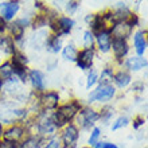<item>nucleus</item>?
<instances>
[{
    "instance_id": "f257e3e1",
    "label": "nucleus",
    "mask_w": 148,
    "mask_h": 148,
    "mask_svg": "<svg viewBox=\"0 0 148 148\" xmlns=\"http://www.w3.org/2000/svg\"><path fill=\"white\" fill-rule=\"evenodd\" d=\"M82 109V104L78 100H71V101L59 105L57 109L54 110V113L51 114V120L55 124L57 128H63L65 125L70 124L71 121L75 119V116L78 114V112Z\"/></svg>"
},
{
    "instance_id": "f03ea898",
    "label": "nucleus",
    "mask_w": 148,
    "mask_h": 148,
    "mask_svg": "<svg viewBox=\"0 0 148 148\" xmlns=\"http://www.w3.org/2000/svg\"><path fill=\"white\" fill-rule=\"evenodd\" d=\"M47 26L50 27V30L53 31V34L57 36H63V35H69L71 32V30L75 26L74 19H71L70 16H61V15H55L53 18H49V23Z\"/></svg>"
},
{
    "instance_id": "7ed1b4c3",
    "label": "nucleus",
    "mask_w": 148,
    "mask_h": 148,
    "mask_svg": "<svg viewBox=\"0 0 148 148\" xmlns=\"http://www.w3.org/2000/svg\"><path fill=\"white\" fill-rule=\"evenodd\" d=\"M77 119V127H79L81 129H90L93 128L96 121L100 120V114L97 110H94L90 106H82V109L78 112V114L75 116Z\"/></svg>"
},
{
    "instance_id": "20e7f679",
    "label": "nucleus",
    "mask_w": 148,
    "mask_h": 148,
    "mask_svg": "<svg viewBox=\"0 0 148 148\" xmlns=\"http://www.w3.org/2000/svg\"><path fill=\"white\" fill-rule=\"evenodd\" d=\"M78 139H79V128L77 125L70 123L63 127L61 137H59L62 148H77Z\"/></svg>"
},
{
    "instance_id": "39448f33",
    "label": "nucleus",
    "mask_w": 148,
    "mask_h": 148,
    "mask_svg": "<svg viewBox=\"0 0 148 148\" xmlns=\"http://www.w3.org/2000/svg\"><path fill=\"white\" fill-rule=\"evenodd\" d=\"M34 127L36 129V136L43 137V139H47V137L50 139V137L55 136V133L58 131V128L51 120V116H46V114L39 117L36 123H34Z\"/></svg>"
},
{
    "instance_id": "423d86ee",
    "label": "nucleus",
    "mask_w": 148,
    "mask_h": 148,
    "mask_svg": "<svg viewBox=\"0 0 148 148\" xmlns=\"http://www.w3.org/2000/svg\"><path fill=\"white\" fill-rule=\"evenodd\" d=\"M117 90L113 85H98L96 89L89 94L88 101L92 102H108L112 98H114Z\"/></svg>"
},
{
    "instance_id": "0eeeda50",
    "label": "nucleus",
    "mask_w": 148,
    "mask_h": 148,
    "mask_svg": "<svg viewBox=\"0 0 148 148\" xmlns=\"http://www.w3.org/2000/svg\"><path fill=\"white\" fill-rule=\"evenodd\" d=\"M61 96L55 90H49L39 94V104L42 110H55L59 106Z\"/></svg>"
},
{
    "instance_id": "6e6552de",
    "label": "nucleus",
    "mask_w": 148,
    "mask_h": 148,
    "mask_svg": "<svg viewBox=\"0 0 148 148\" xmlns=\"http://www.w3.org/2000/svg\"><path fill=\"white\" fill-rule=\"evenodd\" d=\"M26 132H27V128L23 124H12L4 129L3 140L10 141V143H20V140L26 136Z\"/></svg>"
},
{
    "instance_id": "1a4fd4ad",
    "label": "nucleus",
    "mask_w": 148,
    "mask_h": 148,
    "mask_svg": "<svg viewBox=\"0 0 148 148\" xmlns=\"http://www.w3.org/2000/svg\"><path fill=\"white\" fill-rule=\"evenodd\" d=\"M94 58H96V50H94V47L82 49L81 51H78L75 63H77V66L81 70H89L93 66Z\"/></svg>"
},
{
    "instance_id": "9d476101",
    "label": "nucleus",
    "mask_w": 148,
    "mask_h": 148,
    "mask_svg": "<svg viewBox=\"0 0 148 148\" xmlns=\"http://www.w3.org/2000/svg\"><path fill=\"white\" fill-rule=\"evenodd\" d=\"M133 28L135 27L129 22H123V23L113 24L109 28V32L112 39H124V40H127L129 36H132Z\"/></svg>"
},
{
    "instance_id": "9b49d317",
    "label": "nucleus",
    "mask_w": 148,
    "mask_h": 148,
    "mask_svg": "<svg viewBox=\"0 0 148 148\" xmlns=\"http://www.w3.org/2000/svg\"><path fill=\"white\" fill-rule=\"evenodd\" d=\"M20 10V1H3L0 3V18H3L7 23L18 15Z\"/></svg>"
},
{
    "instance_id": "f8f14e48",
    "label": "nucleus",
    "mask_w": 148,
    "mask_h": 148,
    "mask_svg": "<svg viewBox=\"0 0 148 148\" xmlns=\"http://www.w3.org/2000/svg\"><path fill=\"white\" fill-rule=\"evenodd\" d=\"M110 50L113 51V55L117 59V62L121 63L123 62V58L127 57L129 53V45L124 39H112Z\"/></svg>"
},
{
    "instance_id": "ddd939ff",
    "label": "nucleus",
    "mask_w": 148,
    "mask_h": 148,
    "mask_svg": "<svg viewBox=\"0 0 148 148\" xmlns=\"http://www.w3.org/2000/svg\"><path fill=\"white\" fill-rule=\"evenodd\" d=\"M94 43L97 45V49L100 53L106 54L110 51V45H112V36H110L109 30L100 31L94 35Z\"/></svg>"
},
{
    "instance_id": "4468645a",
    "label": "nucleus",
    "mask_w": 148,
    "mask_h": 148,
    "mask_svg": "<svg viewBox=\"0 0 148 148\" xmlns=\"http://www.w3.org/2000/svg\"><path fill=\"white\" fill-rule=\"evenodd\" d=\"M28 79L31 82L32 88L35 89L38 93L46 92V81H45V74L38 69H32L28 71Z\"/></svg>"
},
{
    "instance_id": "2eb2a0df",
    "label": "nucleus",
    "mask_w": 148,
    "mask_h": 148,
    "mask_svg": "<svg viewBox=\"0 0 148 148\" xmlns=\"http://www.w3.org/2000/svg\"><path fill=\"white\" fill-rule=\"evenodd\" d=\"M147 31L145 30H137L133 34V47L137 57H143L147 51Z\"/></svg>"
},
{
    "instance_id": "dca6fc26",
    "label": "nucleus",
    "mask_w": 148,
    "mask_h": 148,
    "mask_svg": "<svg viewBox=\"0 0 148 148\" xmlns=\"http://www.w3.org/2000/svg\"><path fill=\"white\" fill-rule=\"evenodd\" d=\"M124 65L128 70L139 71V70H141V69H145V67H147V59L143 58V57L135 55V57H129V58L125 59Z\"/></svg>"
},
{
    "instance_id": "f3484780",
    "label": "nucleus",
    "mask_w": 148,
    "mask_h": 148,
    "mask_svg": "<svg viewBox=\"0 0 148 148\" xmlns=\"http://www.w3.org/2000/svg\"><path fill=\"white\" fill-rule=\"evenodd\" d=\"M113 82H114V88H119V89H125L127 86L132 82V77L128 71L125 70H119L114 75H113Z\"/></svg>"
},
{
    "instance_id": "a211bd4d",
    "label": "nucleus",
    "mask_w": 148,
    "mask_h": 148,
    "mask_svg": "<svg viewBox=\"0 0 148 148\" xmlns=\"http://www.w3.org/2000/svg\"><path fill=\"white\" fill-rule=\"evenodd\" d=\"M0 50L5 55H12L18 49H16L15 40L10 35H1L0 36Z\"/></svg>"
},
{
    "instance_id": "6ab92c4d",
    "label": "nucleus",
    "mask_w": 148,
    "mask_h": 148,
    "mask_svg": "<svg viewBox=\"0 0 148 148\" xmlns=\"http://www.w3.org/2000/svg\"><path fill=\"white\" fill-rule=\"evenodd\" d=\"M45 46H46V50L53 53V54H58L59 51L62 50V38L51 34V35L47 36L46 42H45Z\"/></svg>"
},
{
    "instance_id": "aec40b11",
    "label": "nucleus",
    "mask_w": 148,
    "mask_h": 148,
    "mask_svg": "<svg viewBox=\"0 0 148 148\" xmlns=\"http://www.w3.org/2000/svg\"><path fill=\"white\" fill-rule=\"evenodd\" d=\"M7 30H8V32H10V36L15 40V43L22 42V40H23L26 30H24L20 24L16 23V20L15 22H10V23H8Z\"/></svg>"
},
{
    "instance_id": "412c9836",
    "label": "nucleus",
    "mask_w": 148,
    "mask_h": 148,
    "mask_svg": "<svg viewBox=\"0 0 148 148\" xmlns=\"http://www.w3.org/2000/svg\"><path fill=\"white\" fill-rule=\"evenodd\" d=\"M78 55V49L74 43H69L65 47H62V58L69 62H75Z\"/></svg>"
},
{
    "instance_id": "4be33fe9",
    "label": "nucleus",
    "mask_w": 148,
    "mask_h": 148,
    "mask_svg": "<svg viewBox=\"0 0 148 148\" xmlns=\"http://www.w3.org/2000/svg\"><path fill=\"white\" fill-rule=\"evenodd\" d=\"M12 77H14V70H12L11 63L10 61H5L0 65V84H4Z\"/></svg>"
},
{
    "instance_id": "5701e85b",
    "label": "nucleus",
    "mask_w": 148,
    "mask_h": 148,
    "mask_svg": "<svg viewBox=\"0 0 148 148\" xmlns=\"http://www.w3.org/2000/svg\"><path fill=\"white\" fill-rule=\"evenodd\" d=\"M113 75H114V71H113L112 67H104L101 70V73L98 74L100 85H112Z\"/></svg>"
},
{
    "instance_id": "b1692460",
    "label": "nucleus",
    "mask_w": 148,
    "mask_h": 148,
    "mask_svg": "<svg viewBox=\"0 0 148 148\" xmlns=\"http://www.w3.org/2000/svg\"><path fill=\"white\" fill-rule=\"evenodd\" d=\"M47 23H49V19H47V16L45 15V14H38V15H35L34 18H32V22H31V26L34 30H39V28L45 27V26H47Z\"/></svg>"
},
{
    "instance_id": "393cba45",
    "label": "nucleus",
    "mask_w": 148,
    "mask_h": 148,
    "mask_svg": "<svg viewBox=\"0 0 148 148\" xmlns=\"http://www.w3.org/2000/svg\"><path fill=\"white\" fill-rule=\"evenodd\" d=\"M11 63H16V65H23V66H27L28 65V58L27 55L23 54L22 51L16 50L14 54L11 55V61H10Z\"/></svg>"
},
{
    "instance_id": "a878e982",
    "label": "nucleus",
    "mask_w": 148,
    "mask_h": 148,
    "mask_svg": "<svg viewBox=\"0 0 148 148\" xmlns=\"http://www.w3.org/2000/svg\"><path fill=\"white\" fill-rule=\"evenodd\" d=\"M101 128H98V127H93L92 131H90V136L88 139V144H89V148L90 147H94V145L97 144L100 139H101Z\"/></svg>"
},
{
    "instance_id": "bb28decb",
    "label": "nucleus",
    "mask_w": 148,
    "mask_h": 148,
    "mask_svg": "<svg viewBox=\"0 0 148 148\" xmlns=\"http://www.w3.org/2000/svg\"><path fill=\"white\" fill-rule=\"evenodd\" d=\"M98 114H100V120L104 124H108L112 120L113 114H114V109H113L112 106H104L101 109V112H98Z\"/></svg>"
},
{
    "instance_id": "cd10ccee",
    "label": "nucleus",
    "mask_w": 148,
    "mask_h": 148,
    "mask_svg": "<svg viewBox=\"0 0 148 148\" xmlns=\"http://www.w3.org/2000/svg\"><path fill=\"white\" fill-rule=\"evenodd\" d=\"M98 82V73L96 69H90V71L86 75V89H90V88H93L96 84Z\"/></svg>"
},
{
    "instance_id": "c85d7f7f",
    "label": "nucleus",
    "mask_w": 148,
    "mask_h": 148,
    "mask_svg": "<svg viewBox=\"0 0 148 148\" xmlns=\"http://www.w3.org/2000/svg\"><path fill=\"white\" fill-rule=\"evenodd\" d=\"M128 124H129V119L127 116L117 117L116 120H114V123L112 124V131L114 132V131H119V129H121V128H125Z\"/></svg>"
},
{
    "instance_id": "c756f323",
    "label": "nucleus",
    "mask_w": 148,
    "mask_h": 148,
    "mask_svg": "<svg viewBox=\"0 0 148 148\" xmlns=\"http://www.w3.org/2000/svg\"><path fill=\"white\" fill-rule=\"evenodd\" d=\"M82 42H84V49H88V47H93L94 45V34L90 30H86L84 32V36H82Z\"/></svg>"
},
{
    "instance_id": "7c9ffc66",
    "label": "nucleus",
    "mask_w": 148,
    "mask_h": 148,
    "mask_svg": "<svg viewBox=\"0 0 148 148\" xmlns=\"http://www.w3.org/2000/svg\"><path fill=\"white\" fill-rule=\"evenodd\" d=\"M79 8V1H67L65 4V11L67 15H74Z\"/></svg>"
},
{
    "instance_id": "2f4dec72",
    "label": "nucleus",
    "mask_w": 148,
    "mask_h": 148,
    "mask_svg": "<svg viewBox=\"0 0 148 148\" xmlns=\"http://www.w3.org/2000/svg\"><path fill=\"white\" fill-rule=\"evenodd\" d=\"M43 148H62L59 137L53 136V137H50V139H47L45 145H43Z\"/></svg>"
},
{
    "instance_id": "473e14b6",
    "label": "nucleus",
    "mask_w": 148,
    "mask_h": 148,
    "mask_svg": "<svg viewBox=\"0 0 148 148\" xmlns=\"http://www.w3.org/2000/svg\"><path fill=\"white\" fill-rule=\"evenodd\" d=\"M93 148H119V145L114 143H109V141H98Z\"/></svg>"
},
{
    "instance_id": "72a5a7b5",
    "label": "nucleus",
    "mask_w": 148,
    "mask_h": 148,
    "mask_svg": "<svg viewBox=\"0 0 148 148\" xmlns=\"http://www.w3.org/2000/svg\"><path fill=\"white\" fill-rule=\"evenodd\" d=\"M145 120H144V117H141V116H136L135 119H133V129H139L141 127V125H144Z\"/></svg>"
},
{
    "instance_id": "f704fd0d",
    "label": "nucleus",
    "mask_w": 148,
    "mask_h": 148,
    "mask_svg": "<svg viewBox=\"0 0 148 148\" xmlns=\"http://www.w3.org/2000/svg\"><path fill=\"white\" fill-rule=\"evenodd\" d=\"M143 90H144V84H143L141 81L135 82V84H133L132 92H143Z\"/></svg>"
},
{
    "instance_id": "c9c22d12",
    "label": "nucleus",
    "mask_w": 148,
    "mask_h": 148,
    "mask_svg": "<svg viewBox=\"0 0 148 148\" xmlns=\"http://www.w3.org/2000/svg\"><path fill=\"white\" fill-rule=\"evenodd\" d=\"M7 26H8L7 22H5L3 18H0V34H3V32L7 30Z\"/></svg>"
},
{
    "instance_id": "e433bc0d",
    "label": "nucleus",
    "mask_w": 148,
    "mask_h": 148,
    "mask_svg": "<svg viewBox=\"0 0 148 148\" xmlns=\"http://www.w3.org/2000/svg\"><path fill=\"white\" fill-rule=\"evenodd\" d=\"M1 63H3V61H1V54H0V65H1Z\"/></svg>"
},
{
    "instance_id": "4c0bfd02",
    "label": "nucleus",
    "mask_w": 148,
    "mask_h": 148,
    "mask_svg": "<svg viewBox=\"0 0 148 148\" xmlns=\"http://www.w3.org/2000/svg\"><path fill=\"white\" fill-rule=\"evenodd\" d=\"M81 148H89V147H81Z\"/></svg>"
}]
</instances>
